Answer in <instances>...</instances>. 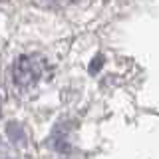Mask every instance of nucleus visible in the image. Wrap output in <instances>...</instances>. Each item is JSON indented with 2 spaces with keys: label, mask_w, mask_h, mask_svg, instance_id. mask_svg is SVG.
<instances>
[{
  "label": "nucleus",
  "mask_w": 159,
  "mask_h": 159,
  "mask_svg": "<svg viewBox=\"0 0 159 159\" xmlns=\"http://www.w3.org/2000/svg\"><path fill=\"white\" fill-rule=\"evenodd\" d=\"M46 70H48V62L44 56H40V54H26V56L18 58L12 68L14 84L20 89H28V88L36 86L44 78Z\"/></svg>",
  "instance_id": "f257e3e1"
},
{
  "label": "nucleus",
  "mask_w": 159,
  "mask_h": 159,
  "mask_svg": "<svg viewBox=\"0 0 159 159\" xmlns=\"http://www.w3.org/2000/svg\"><path fill=\"white\" fill-rule=\"evenodd\" d=\"M42 2H46L48 6H56V8H60V6H70V4H74L76 0H42Z\"/></svg>",
  "instance_id": "f03ea898"
},
{
  "label": "nucleus",
  "mask_w": 159,
  "mask_h": 159,
  "mask_svg": "<svg viewBox=\"0 0 159 159\" xmlns=\"http://www.w3.org/2000/svg\"><path fill=\"white\" fill-rule=\"evenodd\" d=\"M0 2H4V0H0Z\"/></svg>",
  "instance_id": "7ed1b4c3"
}]
</instances>
